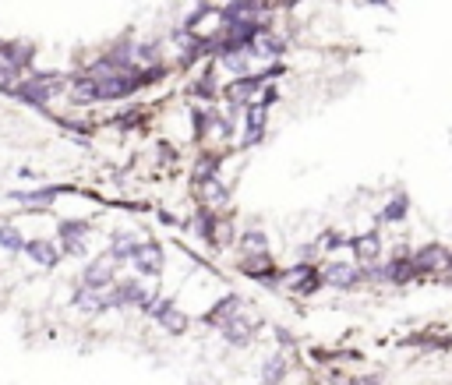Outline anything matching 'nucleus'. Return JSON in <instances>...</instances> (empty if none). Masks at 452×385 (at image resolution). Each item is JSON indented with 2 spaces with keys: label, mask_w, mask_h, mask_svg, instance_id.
<instances>
[{
  "label": "nucleus",
  "mask_w": 452,
  "mask_h": 385,
  "mask_svg": "<svg viewBox=\"0 0 452 385\" xmlns=\"http://www.w3.org/2000/svg\"><path fill=\"white\" fill-rule=\"evenodd\" d=\"M248 138H244V145H251V141H258L262 138V128H265V106L258 103V106H251L248 110Z\"/></svg>",
  "instance_id": "nucleus-13"
},
{
  "label": "nucleus",
  "mask_w": 452,
  "mask_h": 385,
  "mask_svg": "<svg viewBox=\"0 0 452 385\" xmlns=\"http://www.w3.org/2000/svg\"><path fill=\"white\" fill-rule=\"evenodd\" d=\"M135 244H138V241H135L131 233H117V237H113V248H110V255H113L117 261H124V258L131 255V248H135Z\"/></svg>",
  "instance_id": "nucleus-17"
},
{
  "label": "nucleus",
  "mask_w": 452,
  "mask_h": 385,
  "mask_svg": "<svg viewBox=\"0 0 452 385\" xmlns=\"http://www.w3.org/2000/svg\"><path fill=\"white\" fill-rule=\"evenodd\" d=\"M60 75H36V78H28V81H14L8 92L11 96H18V99H25V103H36V106H43L50 96H57L60 92Z\"/></svg>",
  "instance_id": "nucleus-1"
},
{
  "label": "nucleus",
  "mask_w": 452,
  "mask_h": 385,
  "mask_svg": "<svg viewBox=\"0 0 452 385\" xmlns=\"http://www.w3.org/2000/svg\"><path fill=\"white\" fill-rule=\"evenodd\" d=\"M18 201H28V205H39V201H53L57 198V188H43V191H32V195H14Z\"/></svg>",
  "instance_id": "nucleus-19"
},
{
  "label": "nucleus",
  "mask_w": 452,
  "mask_h": 385,
  "mask_svg": "<svg viewBox=\"0 0 452 385\" xmlns=\"http://www.w3.org/2000/svg\"><path fill=\"white\" fill-rule=\"evenodd\" d=\"M237 308H240V297H226V301H219L213 311L205 315V322H208V325H223V322H226Z\"/></svg>",
  "instance_id": "nucleus-14"
},
{
  "label": "nucleus",
  "mask_w": 452,
  "mask_h": 385,
  "mask_svg": "<svg viewBox=\"0 0 452 385\" xmlns=\"http://www.w3.org/2000/svg\"><path fill=\"white\" fill-rule=\"evenodd\" d=\"M406 216V198L400 195V198H393L389 201V209H385V219H403Z\"/></svg>",
  "instance_id": "nucleus-23"
},
{
  "label": "nucleus",
  "mask_w": 452,
  "mask_h": 385,
  "mask_svg": "<svg viewBox=\"0 0 452 385\" xmlns=\"http://www.w3.org/2000/svg\"><path fill=\"white\" fill-rule=\"evenodd\" d=\"M255 318H248V315H230L226 322H223V336H226V343H233V346H244L248 339H251V329H255Z\"/></svg>",
  "instance_id": "nucleus-5"
},
{
  "label": "nucleus",
  "mask_w": 452,
  "mask_h": 385,
  "mask_svg": "<svg viewBox=\"0 0 452 385\" xmlns=\"http://www.w3.org/2000/svg\"><path fill=\"white\" fill-rule=\"evenodd\" d=\"M283 375H286V361L279 357V353L265 361V368H262V382H265V385H279V382H283Z\"/></svg>",
  "instance_id": "nucleus-15"
},
{
  "label": "nucleus",
  "mask_w": 452,
  "mask_h": 385,
  "mask_svg": "<svg viewBox=\"0 0 452 385\" xmlns=\"http://www.w3.org/2000/svg\"><path fill=\"white\" fill-rule=\"evenodd\" d=\"M353 385H378V375H371V378H357Z\"/></svg>",
  "instance_id": "nucleus-25"
},
{
  "label": "nucleus",
  "mask_w": 452,
  "mask_h": 385,
  "mask_svg": "<svg viewBox=\"0 0 452 385\" xmlns=\"http://www.w3.org/2000/svg\"><path fill=\"white\" fill-rule=\"evenodd\" d=\"M360 279H364V269H357V265H350V261H333L325 269V283L336 286V290H353Z\"/></svg>",
  "instance_id": "nucleus-3"
},
{
  "label": "nucleus",
  "mask_w": 452,
  "mask_h": 385,
  "mask_svg": "<svg viewBox=\"0 0 452 385\" xmlns=\"http://www.w3.org/2000/svg\"><path fill=\"white\" fill-rule=\"evenodd\" d=\"M21 251H25L28 258H32V261L46 265V269L60 261V255H57V248H53L50 241H28V244H21Z\"/></svg>",
  "instance_id": "nucleus-10"
},
{
  "label": "nucleus",
  "mask_w": 452,
  "mask_h": 385,
  "mask_svg": "<svg viewBox=\"0 0 452 385\" xmlns=\"http://www.w3.org/2000/svg\"><path fill=\"white\" fill-rule=\"evenodd\" d=\"M117 258L113 255H103V258H96L92 265L85 269V286H92V290H99V286H110L113 283V273H117Z\"/></svg>",
  "instance_id": "nucleus-4"
},
{
  "label": "nucleus",
  "mask_w": 452,
  "mask_h": 385,
  "mask_svg": "<svg viewBox=\"0 0 452 385\" xmlns=\"http://www.w3.org/2000/svg\"><path fill=\"white\" fill-rule=\"evenodd\" d=\"M202 184H205V198L208 201H223L226 198V188L216 181V177H208V181H202Z\"/></svg>",
  "instance_id": "nucleus-21"
},
{
  "label": "nucleus",
  "mask_w": 452,
  "mask_h": 385,
  "mask_svg": "<svg viewBox=\"0 0 452 385\" xmlns=\"http://www.w3.org/2000/svg\"><path fill=\"white\" fill-rule=\"evenodd\" d=\"M244 248H248V251H265V233L251 230V233L244 237Z\"/></svg>",
  "instance_id": "nucleus-24"
},
{
  "label": "nucleus",
  "mask_w": 452,
  "mask_h": 385,
  "mask_svg": "<svg viewBox=\"0 0 452 385\" xmlns=\"http://www.w3.org/2000/svg\"><path fill=\"white\" fill-rule=\"evenodd\" d=\"M248 276H255V279H268V273H273V258H268L265 251H258L255 258H244V265H240Z\"/></svg>",
  "instance_id": "nucleus-12"
},
{
  "label": "nucleus",
  "mask_w": 452,
  "mask_h": 385,
  "mask_svg": "<svg viewBox=\"0 0 452 385\" xmlns=\"http://www.w3.org/2000/svg\"><path fill=\"white\" fill-rule=\"evenodd\" d=\"M378 251H382V244H378V233H360L357 241H353V255H357V261H375L378 258Z\"/></svg>",
  "instance_id": "nucleus-11"
},
{
  "label": "nucleus",
  "mask_w": 452,
  "mask_h": 385,
  "mask_svg": "<svg viewBox=\"0 0 452 385\" xmlns=\"http://www.w3.org/2000/svg\"><path fill=\"white\" fill-rule=\"evenodd\" d=\"M128 258L135 261V269H138L141 276H159V273H163V251H159V244H153V241L135 244Z\"/></svg>",
  "instance_id": "nucleus-2"
},
{
  "label": "nucleus",
  "mask_w": 452,
  "mask_h": 385,
  "mask_svg": "<svg viewBox=\"0 0 452 385\" xmlns=\"http://www.w3.org/2000/svg\"><path fill=\"white\" fill-rule=\"evenodd\" d=\"M198 230H202L205 241H216V223H213V216H208L205 209L198 213Z\"/></svg>",
  "instance_id": "nucleus-22"
},
{
  "label": "nucleus",
  "mask_w": 452,
  "mask_h": 385,
  "mask_svg": "<svg viewBox=\"0 0 452 385\" xmlns=\"http://www.w3.org/2000/svg\"><path fill=\"white\" fill-rule=\"evenodd\" d=\"M410 261H413V269H417V273H428V269H445V265H449V251H445L442 244H428L424 251H417Z\"/></svg>",
  "instance_id": "nucleus-7"
},
{
  "label": "nucleus",
  "mask_w": 452,
  "mask_h": 385,
  "mask_svg": "<svg viewBox=\"0 0 452 385\" xmlns=\"http://www.w3.org/2000/svg\"><path fill=\"white\" fill-rule=\"evenodd\" d=\"M258 88H262V78H258V75H248V78H240V81H233V85L226 88V99H230V103H248Z\"/></svg>",
  "instance_id": "nucleus-9"
},
{
  "label": "nucleus",
  "mask_w": 452,
  "mask_h": 385,
  "mask_svg": "<svg viewBox=\"0 0 452 385\" xmlns=\"http://www.w3.org/2000/svg\"><path fill=\"white\" fill-rule=\"evenodd\" d=\"M85 233H88V226L78 223V219L60 223V241H64V251H68V255H85Z\"/></svg>",
  "instance_id": "nucleus-6"
},
{
  "label": "nucleus",
  "mask_w": 452,
  "mask_h": 385,
  "mask_svg": "<svg viewBox=\"0 0 452 385\" xmlns=\"http://www.w3.org/2000/svg\"><path fill=\"white\" fill-rule=\"evenodd\" d=\"M75 308H81V311H88V315L103 311V304H99V290H92V286L78 290V293H75Z\"/></svg>",
  "instance_id": "nucleus-16"
},
{
  "label": "nucleus",
  "mask_w": 452,
  "mask_h": 385,
  "mask_svg": "<svg viewBox=\"0 0 452 385\" xmlns=\"http://www.w3.org/2000/svg\"><path fill=\"white\" fill-rule=\"evenodd\" d=\"M318 276H315V269L311 273H304V276H300V283H293V293H315L318 290Z\"/></svg>",
  "instance_id": "nucleus-20"
},
{
  "label": "nucleus",
  "mask_w": 452,
  "mask_h": 385,
  "mask_svg": "<svg viewBox=\"0 0 452 385\" xmlns=\"http://www.w3.org/2000/svg\"><path fill=\"white\" fill-rule=\"evenodd\" d=\"M0 244H4L8 251H21V233L14 230V226H0Z\"/></svg>",
  "instance_id": "nucleus-18"
},
{
  "label": "nucleus",
  "mask_w": 452,
  "mask_h": 385,
  "mask_svg": "<svg viewBox=\"0 0 452 385\" xmlns=\"http://www.w3.org/2000/svg\"><path fill=\"white\" fill-rule=\"evenodd\" d=\"M153 318H156V322L163 325V329H170V333H184V329H188L184 315H180V311L173 308V301H163V304H156Z\"/></svg>",
  "instance_id": "nucleus-8"
}]
</instances>
